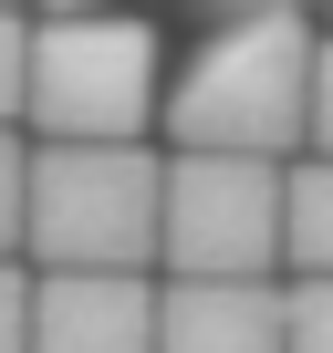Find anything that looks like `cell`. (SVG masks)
Returning <instances> with one entry per match:
<instances>
[{
	"label": "cell",
	"mask_w": 333,
	"mask_h": 353,
	"mask_svg": "<svg viewBox=\"0 0 333 353\" xmlns=\"http://www.w3.org/2000/svg\"><path fill=\"white\" fill-rule=\"evenodd\" d=\"M42 11H53V21H84V11H104V0H42Z\"/></svg>",
	"instance_id": "5bb4252c"
},
{
	"label": "cell",
	"mask_w": 333,
	"mask_h": 353,
	"mask_svg": "<svg viewBox=\"0 0 333 353\" xmlns=\"http://www.w3.org/2000/svg\"><path fill=\"white\" fill-rule=\"evenodd\" d=\"M292 353H333V281H292Z\"/></svg>",
	"instance_id": "30bf717a"
},
{
	"label": "cell",
	"mask_w": 333,
	"mask_h": 353,
	"mask_svg": "<svg viewBox=\"0 0 333 353\" xmlns=\"http://www.w3.org/2000/svg\"><path fill=\"white\" fill-rule=\"evenodd\" d=\"M281 260L302 281H333V156L281 176Z\"/></svg>",
	"instance_id": "52a82bcc"
},
{
	"label": "cell",
	"mask_w": 333,
	"mask_h": 353,
	"mask_svg": "<svg viewBox=\"0 0 333 353\" xmlns=\"http://www.w3.org/2000/svg\"><path fill=\"white\" fill-rule=\"evenodd\" d=\"M156 353H292V301L271 281H166Z\"/></svg>",
	"instance_id": "8992f818"
},
{
	"label": "cell",
	"mask_w": 333,
	"mask_h": 353,
	"mask_svg": "<svg viewBox=\"0 0 333 353\" xmlns=\"http://www.w3.org/2000/svg\"><path fill=\"white\" fill-rule=\"evenodd\" d=\"M21 239L42 270H146L166 250V166L146 145H42Z\"/></svg>",
	"instance_id": "7a4b0ae2"
},
{
	"label": "cell",
	"mask_w": 333,
	"mask_h": 353,
	"mask_svg": "<svg viewBox=\"0 0 333 353\" xmlns=\"http://www.w3.org/2000/svg\"><path fill=\"white\" fill-rule=\"evenodd\" d=\"M312 145L333 156V42H323V63H312Z\"/></svg>",
	"instance_id": "7c38bea8"
},
{
	"label": "cell",
	"mask_w": 333,
	"mask_h": 353,
	"mask_svg": "<svg viewBox=\"0 0 333 353\" xmlns=\"http://www.w3.org/2000/svg\"><path fill=\"white\" fill-rule=\"evenodd\" d=\"M156 114V21L84 11L32 32V125L42 145H135Z\"/></svg>",
	"instance_id": "3957f363"
},
{
	"label": "cell",
	"mask_w": 333,
	"mask_h": 353,
	"mask_svg": "<svg viewBox=\"0 0 333 353\" xmlns=\"http://www.w3.org/2000/svg\"><path fill=\"white\" fill-rule=\"evenodd\" d=\"M32 229V156H21V135L0 125V260H11V239Z\"/></svg>",
	"instance_id": "ba28073f"
},
{
	"label": "cell",
	"mask_w": 333,
	"mask_h": 353,
	"mask_svg": "<svg viewBox=\"0 0 333 353\" xmlns=\"http://www.w3.org/2000/svg\"><path fill=\"white\" fill-rule=\"evenodd\" d=\"M32 353H156V281L146 270H42Z\"/></svg>",
	"instance_id": "5b68a950"
},
{
	"label": "cell",
	"mask_w": 333,
	"mask_h": 353,
	"mask_svg": "<svg viewBox=\"0 0 333 353\" xmlns=\"http://www.w3.org/2000/svg\"><path fill=\"white\" fill-rule=\"evenodd\" d=\"M11 114H32V21L0 11V125Z\"/></svg>",
	"instance_id": "9c48e42d"
},
{
	"label": "cell",
	"mask_w": 333,
	"mask_h": 353,
	"mask_svg": "<svg viewBox=\"0 0 333 353\" xmlns=\"http://www.w3.org/2000/svg\"><path fill=\"white\" fill-rule=\"evenodd\" d=\"M209 11H229V21H281V11H292V21H302L312 0H209Z\"/></svg>",
	"instance_id": "4fadbf2b"
},
{
	"label": "cell",
	"mask_w": 333,
	"mask_h": 353,
	"mask_svg": "<svg viewBox=\"0 0 333 353\" xmlns=\"http://www.w3.org/2000/svg\"><path fill=\"white\" fill-rule=\"evenodd\" d=\"M32 291H42V281H32L21 260H0V353H32Z\"/></svg>",
	"instance_id": "8fae6325"
},
{
	"label": "cell",
	"mask_w": 333,
	"mask_h": 353,
	"mask_svg": "<svg viewBox=\"0 0 333 353\" xmlns=\"http://www.w3.org/2000/svg\"><path fill=\"white\" fill-rule=\"evenodd\" d=\"M178 281H271L281 260V166L260 156H166V250Z\"/></svg>",
	"instance_id": "277c9868"
},
{
	"label": "cell",
	"mask_w": 333,
	"mask_h": 353,
	"mask_svg": "<svg viewBox=\"0 0 333 353\" xmlns=\"http://www.w3.org/2000/svg\"><path fill=\"white\" fill-rule=\"evenodd\" d=\"M0 11H11V0H0Z\"/></svg>",
	"instance_id": "9a60e30c"
},
{
	"label": "cell",
	"mask_w": 333,
	"mask_h": 353,
	"mask_svg": "<svg viewBox=\"0 0 333 353\" xmlns=\"http://www.w3.org/2000/svg\"><path fill=\"white\" fill-rule=\"evenodd\" d=\"M312 21H229L198 42V63L178 73V94H166V135H178V156H281L292 135H312Z\"/></svg>",
	"instance_id": "6da1fadb"
}]
</instances>
